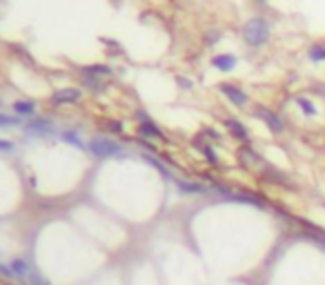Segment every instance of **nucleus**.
<instances>
[{
	"instance_id": "obj_1",
	"label": "nucleus",
	"mask_w": 325,
	"mask_h": 285,
	"mask_svg": "<svg viewBox=\"0 0 325 285\" xmlns=\"http://www.w3.org/2000/svg\"><path fill=\"white\" fill-rule=\"evenodd\" d=\"M243 38H245V43L252 45V47L265 45L267 38H270V22L263 20V18H252V20H247L243 27Z\"/></svg>"
},
{
	"instance_id": "obj_2",
	"label": "nucleus",
	"mask_w": 325,
	"mask_h": 285,
	"mask_svg": "<svg viewBox=\"0 0 325 285\" xmlns=\"http://www.w3.org/2000/svg\"><path fill=\"white\" fill-rule=\"evenodd\" d=\"M89 151L98 158H111V156H118L120 154V145L105 136H96L89 141Z\"/></svg>"
},
{
	"instance_id": "obj_3",
	"label": "nucleus",
	"mask_w": 325,
	"mask_h": 285,
	"mask_svg": "<svg viewBox=\"0 0 325 285\" xmlns=\"http://www.w3.org/2000/svg\"><path fill=\"white\" fill-rule=\"evenodd\" d=\"M83 98V92L76 87H67V89H58L56 94L51 96L53 105H69V102H78Z\"/></svg>"
},
{
	"instance_id": "obj_4",
	"label": "nucleus",
	"mask_w": 325,
	"mask_h": 285,
	"mask_svg": "<svg viewBox=\"0 0 325 285\" xmlns=\"http://www.w3.org/2000/svg\"><path fill=\"white\" fill-rule=\"evenodd\" d=\"M218 89H221V92L225 94V96L230 98L232 102H234V105L240 107V105H245V102H247V94H245L243 89H238L236 85H227V83H225V85H221Z\"/></svg>"
},
{
	"instance_id": "obj_5",
	"label": "nucleus",
	"mask_w": 325,
	"mask_h": 285,
	"mask_svg": "<svg viewBox=\"0 0 325 285\" xmlns=\"http://www.w3.org/2000/svg\"><path fill=\"white\" fill-rule=\"evenodd\" d=\"M256 114L261 116L263 120H265V125H267V127H270L274 134H280V132H283V120H280L276 114H272V111H267L265 107H258V109H256Z\"/></svg>"
},
{
	"instance_id": "obj_6",
	"label": "nucleus",
	"mask_w": 325,
	"mask_h": 285,
	"mask_svg": "<svg viewBox=\"0 0 325 285\" xmlns=\"http://www.w3.org/2000/svg\"><path fill=\"white\" fill-rule=\"evenodd\" d=\"M25 129H27V132H29V134H40V136H45V134H51V132H53L51 123H49V120H45V118L29 120Z\"/></svg>"
},
{
	"instance_id": "obj_7",
	"label": "nucleus",
	"mask_w": 325,
	"mask_h": 285,
	"mask_svg": "<svg viewBox=\"0 0 325 285\" xmlns=\"http://www.w3.org/2000/svg\"><path fill=\"white\" fill-rule=\"evenodd\" d=\"M225 125H227V129H230L232 134H234L238 141H243V142H247L249 141V132L245 129V125L240 123V120H234V118H227L225 120Z\"/></svg>"
},
{
	"instance_id": "obj_8",
	"label": "nucleus",
	"mask_w": 325,
	"mask_h": 285,
	"mask_svg": "<svg viewBox=\"0 0 325 285\" xmlns=\"http://www.w3.org/2000/svg\"><path fill=\"white\" fill-rule=\"evenodd\" d=\"M212 65L216 67V69H221V71H230V69H234L236 67V58L232 56V53H221V56H214Z\"/></svg>"
},
{
	"instance_id": "obj_9",
	"label": "nucleus",
	"mask_w": 325,
	"mask_h": 285,
	"mask_svg": "<svg viewBox=\"0 0 325 285\" xmlns=\"http://www.w3.org/2000/svg\"><path fill=\"white\" fill-rule=\"evenodd\" d=\"M36 109V102L34 100H16L13 102V111L20 116H31Z\"/></svg>"
},
{
	"instance_id": "obj_10",
	"label": "nucleus",
	"mask_w": 325,
	"mask_h": 285,
	"mask_svg": "<svg viewBox=\"0 0 325 285\" xmlns=\"http://www.w3.org/2000/svg\"><path fill=\"white\" fill-rule=\"evenodd\" d=\"M138 132L142 134V136H151V138H163V132H160L158 127H156L151 120H145V123H140V127H138Z\"/></svg>"
},
{
	"instance_id": "obj_11",
	"label": "nucleus",
	"mask_w": 325,
	"mask_h": 285,
	"mask_svg": "<svg viewBox=\"0 0 325 285\" xmlns=\"http://www.w3.org/2000/svg\"><path fill=\"white\" fill-rule=\"evenodd\" d=\"M178 190L183 191V194H203L205 187L198 185V183H187V181H176Z\"/></svg>"
},
{
	"instance_id": "obj_12",
	"label": "nucleus",
	"mask_w": 325,
	"mask_h": 285,
	"mask_svg": "<svg viewBox=\"0 0 325 285\" xmlns=\"http://www.w3.org/2000/svg\"><path fill=\"white\" fill-rule=\"evenodd\" d=\"M85 76H109L111 74V67L107 65H87L83 69Z\"/></svg>"
},
{
	"instance_id": "obj_13",
	"label": "nucleus",
	"mask_w": 325,
	"mask_h": 285,
	"mask_svg": "<svg viewBox=\"0 0 325 285\" xmlns=\"http://www.w3.org/2000/svg\"><path fill=\"white\" fill-rule=\"evenodd\" d=\"M296 102H298V107L303 109V114H307V116H316V111H319V109L314 107V102L307 100V98H303V96L296 98Z\"/></svg>"
},
{
	"instance_id": "obj_14",
	"label": "nucleus",
	"mask_w": 325,
	"mask_h": 285,
	"mask_svg": "<svg viewBox=\"0 0 325 285\" xmlns=\"http://www.w3.org/2000/svg\"><path fill=\"white\" fill-rule=\"evenodd\" d=\"M310 58L314 62L325 60V47H323V45H312V47H310Z\"/></svg>"
},
{
	"instance_id": "obj_15",
	"label": "nucleus",
	"mask_w": 325,
	"mask_h": 285,
	"mask_svg": "<svg viewBox=\"0 0 325 285\" xmlns=\"http://www.w3.org/2000/svg\"><path fill=\"white\" fill-rule=\"evenodd\" d=\"M16 125H20V118H16V116H7L0 111V127H16Z\"/></svg>"
},
{
	"instance_id": "obj_16",
	"label": "nucleus",
	"mask_w": 325,
	"mask_h": 285,
	"mask_svg": "<svg viewBox=\"0 0 325 285\" xmlns=\"http://www.w3.org/2000/svg\"><path fill=\"white\" fill-rule=\"evenodd\" d=\"M11 272H16V274H29V267H27V263L25 261H13L11 263Z\"/></svg>"
},
{
	"instance_id": "obj_17",
	"label": "nucleus",
	"mask_w": 325,
	"mask_h": 285,
	"mask_svg": "<svg viewBox=\"0 0 325 285\" xmlns=\"http://www.w3.org/2000/svg\"><path fill=\"white\" fill-rule=\"evenodd\" d=\"M62 138H65L67 142H71V145H74V147H78V149H83V147H85L83 142L78 141V136H76L74 132H65V134H62Z\"/></svg>"
},
{
	"instance_id": "obj_18",
	"label": "nucleus",
	"mask_w": 325,
	"mask_h": 285,
	"mask_svg": "<svg viewBox=\"0 0 325 285\" xmlns=\"http://www.w3.org/2000/svg\"><path fill=\"white\" fill-rule=\"evenodd\" d=\"M198 147H200V149H203V154L207 156V160H209V163H212V165H216V163H218V158H216V154H214V149H212V147H207V145H198Z\"/></svg>"
},
{
	"instance_id": "obj_19",
	"label": "nucleus",
	"mask_w": 325,
	"mask_h": 285,
	"mask_svg": "<svg viewBox=\"0 0 325 285\" xmlns=\"http://www.w3.org/2000/svg\"><path fill=\"white\" fill-rule=\"evenodd\" d=\"M27 279H29V283H31V285H49L47 281H43L40 276H36V274H27Z\"/></svg>"
},
{
	"instance_id": "obj_20",
	"label": "nucleus",
	"mask_w": 325,
	"mask_h": 285,
	"mask_svg": "<svg viewBox=\"0 0 325 285\" xmlns=\"http://www.w3.org/2000/svg\"><path fill=\"white\" fill-rule=\"evenodd\" d=\"M13 149V142L9 141H0V151H11Z\"/></svg>"
},
{
	"instance_id": "obj_21",
	"label": "nucleus",
	"mask_w": 325,
	"mask_h": 285,
	"mask_svg": "<svg viewBox=\"0 0 325 285\" xmlns=\"http://www.w3.org/2000/svg\"><path fill=\"white\" fill-rule=\"evenodd\" d=\"M111 129H114V132H123V125H120V123H111Z\"/></svg>"
},
{
	"instance_id": "obj_22",
	"label": "nucleus",
	"mask_w": 325,
	"mask_h": 285,
	"mask_svg": "<svg viewBox=\"0 0 325 285\" xmlns=\"http://www.w3.org/2000/svg\"><path fill=\"white\" fill-rule=\"evenodd\" d=\"M0 107H2V100H0Z\"/></svg>"
},
{
	"instance_id": "obj_23",
	"label": "nucleus",
	"mask_w": 325,
	"mask_h": 285,
	"mask_svg": "<svg viewBox=\"0 0 325 285\" xmlns=\"http://www.w3.org/2000/svg\"><path fill=\"white\" fill-rule=\"evenodd\" d=\"M261 2H265V0H261Z\"/></svg>"
}]
</instances>
